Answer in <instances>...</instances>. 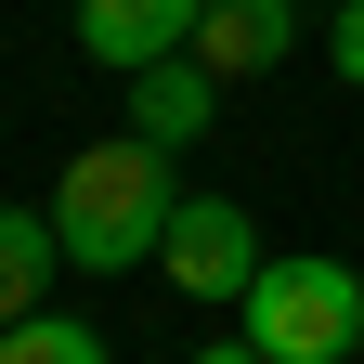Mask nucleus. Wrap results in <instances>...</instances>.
Listing matches in <instances>:
<instances>
[{"label":"nucleus","mask_w":364,"mask_h":364,"mask_svg":"<svg viewBox=\"0 0 364 364\" xmlns=\"http://www.w3.org/2000/svg\"><path fill=\"white\" fill-rule=\"evenodd\" d=\"M182 182H169V144L117 130V144H78L65 182H53V235H65V273H144L156 235H169Z\"/></svg>","instance_id":"f257e3e1"},{"label":"nucleus","mask_w":364,"mask_h":364,"mask_svg":"<svg viewBox=\"0 0 364 364\" xmlns=\"http://www.w3.org/2000/svg\"><path fill=\"white\" fill-rule=\"evenodd\" d=\"M235 312H247L260 364H351V351H364V287H351V260H273Z\"/></svg>","instance_id":"f03ea898"},{"label":"nucleus","mask_w":364,"mask_h":364,"mask_svg":"<svg viewBox=\"0 0 364 364\" xmlns=\"http://www.w3.org/2000/svg\"><path fill=\"white\" fill-rule=\"evenodd\" d=\"M156 273H169L182 299H247L273 260H260V221H247L235 196H182L169 235H156Z\"/></svg>","instance_id":"7ed1b4c3"},{"label":"nucleus","mask_w":364,"mask_h":364,"mask_svg":"<svg viewBox=\"0 0 364 364\" xmlns=\"http://www.w3.org/2000/svg\"><path fill=\"white\" fill-rule=\"evenodd\" d=\"M196 14L208 0H78V53L117 65V78H144L169 53H196Z\"/></svg>","instance_id":"20e7f679"},{"label":"nucleus","mask_w":364,"mask_h":364,"mask_svg":"<svg viewBox=\"0 0 364 364\" xmlns=\"http://www.w3.org/2000/svg\"><path fill=\"white\" fill-rule=\"evenodd\" d=\"M299 53V0H208L196 14V65L208 78H273Z\"/></svg>","instance_id":"39448f33"},{"label":"nucleus","mask_w":364,"mask_h":364,"mask_svg":"<svg viewBox=\"0 0 364 364\" xmlns=\"http://www.w3.org/2000/svg\"><path fill=\"white\" fill-rule=\"evenodd\" d=\"M208 117H221V78L196 65V53H169V65H144L130 78V130H144V144H208Z\"/></svg>","instance_id":"423d86ee"},{"label":"nucleus","mask_w":364,"mask_h":364,"mask_svg":"<svg viewBox=\"0 0 364 364\" xmlns=\"http://www.w3.org/2000/svg\"><path fill=\"white\" fill-rule=\"evenodd\" d=\"M53 273H65V235H53V208H0V326H26Z\"/></svg>","instance_id":"0eeeda50"},{"label":"nucleus","mask_w":364,"mask_h":364,"mask_svg":"<svg viewBox=\"0 0 364 364\" xmlns=\"http://www.w3.org/2000/svg\"><path fill=\"white\" fill-rule=\"evenodd\" d=\"M0 364H105V338L78 312H26V326H0Z\"/></svg>","instance_id":"6e6552de"},{"label":"nucleus","mask_w":364,"mask_h":364,"mask_svg":"<svg viewBox=\"0 0 364 364\" xmlns=\"http://www.w3.org/2000/svg\"><path fill=\"white\" fill-rule=\"evenodd\" d=\"M326 53H338V78L364 91V0H338V26H326Z\"/></svg>","instance_id":"1a4fd4ad"},{"label":"nucleus","mask_w":364,"mask_h":364,"mask_svg":"<svg viewBox=\"0 0 364 364\" xmlns=\"http://www.w3.org/2000/svg\"><path fill=\"white\" fill-rule=\"evenodd\" d=\"M196 364H260V338H208V351H196Z\"/></svg>","instance_id":"9d476101"}]
</instances>
